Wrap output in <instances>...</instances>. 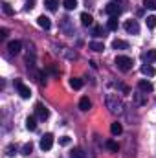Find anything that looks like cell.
Segmentation results:
<instances>
[{
    "mask_svg": "<svg viewBox=\"0 0 156 158\" xmlns=\"http://www.w3.org/2000/svg\"><path fill=\"white\" fill-rule=\"evenodd\" d=\"M105 103H107V109H109L112 114L123 112V101L117 98V94H109L107 99H105Z\"/></svg>",
    "mask_w": 156,
    "mask_h": 158,
    "instance_id": "6da1fadb",
    "label": "cell"
},
{
    "mask_svg": "<svg viewBox=\"0 0 156 158\" xmlns=\"http://www.w3.org/2000/svg\"><path fill=\"white\" fill-rule=\"evenodd\" d=\"M116 66L121 72H129L132 68V59L127 57V55H117L116 57Z\"/></svg>",
    "mask_w": 156,
    "mask_h": 158,
    "instance_id": "7a4b0ae2",
    "label": "cell"
},
{
    "mask_svg": "<svg viewBox=\"0 0 156 158\" xmlns=\"http://www.w3.org/2000/svg\"><path fill=\"white\" fill-rule=\"evenodd\" d=\"M15 88H17V92L20 94V98H24V99H30V98H31V90H30V86H26L20 79H15Z\"/></svg>",
    "mask_w": 156,
    "mask_h": 158,
    "instance_id": "3957f363",
    "label": "cell"
},
{
    "mask_svg": "<svg viewBox=\"0 0 156 158\" xmlns=\"http://www.w3.org/2000/svg\"><path fill=\"white\" fill-rule=\"evenodd\" d=\"M123 28H125V31L127 33H130V35H138L140 33V24H138V20H125V24H123Z\"/></svg>",
    "mask_w": 156,
    "mask_h": 158,
    "instance_id": "277c9868",
    "label": "cell"
},
{
    "mask_svg": "<svg viewBox=\"0 0 156 158\" xmlns=\"http://www.w3.org/2000/svg\"><path fill=\"white\" fill-rule=\"evenodd\" d=\"M53 147V134L51 132H46L42 138H40V149L42 151H50Z\"/></svg>",
    "mask_w": 156,
    "mask_h": 158,
    "instance_id": "5b68a950",
    "label": "cell"
},
{
    "mask_svg": "<svg viewBox=\"0 0 156 158\" xmlns=\"http://www.w3.org/2000/svg\"><path fill=\"white\" fill-rule=\"evenodd\" d=\"M35 116H37V119L44 121V119L50 118V110H48L42 103H35Z\"/></svg>",
    "mask_w": 156,
    "mask_h": 158,
    "instance_id": "8992f818",
    "label": "cell"
},
{
    "mask_svg": "<svg viewBox=\"0 0 156 158\" xmlns=\"http://www.w3.org/2000/svg\"><path fill=\"white\" fill-rule=\"evenodd\" d=\"M103 11H105L107 15H110V17H117V15L121 13V7H119V4H116V2H110V4L105 6Z\"/></svg>",
    "mask_w": 156,
    "mask_h": 158,
    "instance_id": "52a82bcc",
    "label": "cell"
},
{
    "mask_svg": "<svg viewBox=\"0 0 156 158\" xmlns=\"http://www.w3.org/2000/svg\"><path fill=\"white\" fill-rule=\"evenodd\" d=\"M138 88H140V92H143V94H147V92H153V90H154L153 83H151V81H147V79L138 81Z\"/></svg>",
    "mask_w": 156,
    "mask_h": 158,
    "instance_id": "ba28073f",
    "label": "cell"
},
{
    "mask_svg": "<svg viewBox=\"0 0 156 158\" xmlns=\"http://www.w3.org/2000/svg\"><path fill=\"white\" fill-rule=\"evenodd\" d=\"M20 48H22V42L20 40H11L9 44H7V50H9V53H18L20 52Z\"/></svg>",
    "mask_w": 156,
    "mask_h": 158,
    "instance_id": "9c48e42d",
    "label": "cell"
},
{
    "mask_svg": "<svg viewBox=\"0 0 156 158\" xmlns=\"http://www.w3.org/2000/svg\"><path fill=\"white\" fill-rule=\"evenodd\" d=\"M37 24H39L42 30H50L51 28V20L48 17H44V15H40L39 19H37Z\"/></svg>",
    "mask_w": 156,
    "mask_h": 158,
    "instance_id": "30bf717a",
    "label": "cell"
},
{
    "mask_svg": "<svg viewBox=\"0 0 156 158\" xmlns=\"http://www.w3.org/2000/svg\"><path fill=\"white\" fill-rule=\"evenodd\" d=\"M142 74L147 76V77H153V76L156 74V70H154V66H151V64L145 63V64H142Z\"/></svg>",
    "mask_w": 156,
    "mask_h": 158,
    "instance_id": "8fae6325",
    "label": "cell"
},
{
    "mask_svg": "<svg viewBox=\"0 0 156 158\" xmlns=\"http://www.w3.org/2000/svg\"><path fill=\"white\" fill-rule=\"evenodd\" d=\"M112 48L114 50H129V42L121 40V39H116V40H112Z\"/></svg>",
    "mask_w": 156,
    "mask_h": 158,
    "instance_id": "7c38bea8",
    "label": "cell"
},
{
    "mask_svg": "<svg viewBox=\"0 0 156 158\" xmlns=\"http://www.w3.org/2000/svg\"><path fill=\"white\" fill-rule=\"evenodd\" d=\"M132 99H134V103H136V105H145V103H147V98H145L142 92L132 94Z\"/></svg>",
    "mask_w": 156,
    "mask_h": 158,
    "instance_id": "4fadbf2b",
    "label": "cell"
},
{
    "mask_svg": "<svg viewBox=\"0 0 156 158\" xmlns=\"http://www.w3.org/2000/svg\"><path fill=\"white\" fill-rule=\"evenodd\" d=\"M90 107H92V101H90L88 98H81V101H79V109H81L83 112H86V110H90Z\"/></svg>",
    "mask_w": 156,
    "mask_h": 158,
    "instance_id": "5bb4252c",
    "label": "cell"
},
{
    "mask_svg": "<svg viewBox=\"0 0 156 158\" xmlns=\"http://www.w3.org/2000/svg\"><path fill=\"white\" fill-rule=\"evenodd\" d=\"M26 129H28V131H35V129H37V116L26 118Z\"/></svg>",
    "mask_w": 156,
    "mask_h": 158,
    "instance_id": "9a60e30c",
    "label": "cell"
},
{
    "mask_svg": "<svg viewBox=\"0 0 156 158\" xmlns=\"http://www.w3.org/2000/svg\"><path fill=\"white\" fill-rule=\"evenodd\" d=\"M81 24H83V26H92V24H94L92 15H88V13H81Z\"/></svg>",
    "mask_w": 156,
    "mask_h": 158,
    "instance_id": "2e32d148",
    "label": "cell"
},
{
    "mask_svg": "<svg viewBox=\"0 0 156 158\" xmlns=\"http://www.w3.org/2000/svg\"><path fill=\"white\" fill-rule=\"evenodd\" d=\"M143 61H145L147 64H151L153 61H156V52L154 50H149L147 53H143Z\"/></svg>",
    "mask_w": 156,
    "mask_h": 158,
    "instance_id": "e0dca14e",
    "label": "cell"
},
{
    "mask_svg": "<svg viewBox=\"0 0 156 158\" xmlns=\"http://www.w3.org/2000/svg\"><path fill=\"white\" fill-rule=\"evenodd\" d=\"M88 48L94 50V52H103V50H105V44H103V42H97V40H92V42L88 44Z\"/></svg>",
    "mask_w": 156,
    "mask_h": 158,
    "instance_id": "ac0fdd59",
    "label": "cell"
},
{
    "mask_svg": "<svg viewBox=\"0 0 156 158\" xmlns=\"http://www.w3.org/2000/svg\"><path fill=\"white\" fill-rule=\"evenodd\" d=\"M107 30L116 31L117 30V17H110V19H109V22H107Z\"/></svg>",
    "mask_w": 156,
    "mask_h": 158,
    "instance_id": "d6986e66",
    "label": "cell"
},
{
    "mask_svg": "<svg viewBox=\"0 0 156 158\" xmlns=\"http://www.w3.org/2000/svg\"><path fill=\"white\" fill-rule=\"evenodd\" d=\"M110 132H112L114 136H117V134H121V132H123V127H121V123H117V121H114V123L110 125Z\"/></svg>",
    "mask_w": 156,
    "mask_h": 158,
    "instance_id": "ffe728a7",
    "label": "cell"
},
{
    "mask_svg": "<svg viewBox=\"0 0 156 158\" xmlns=\"http://www.w3.org/2000/svg\"><path fill=\"white\" fill-rule=\"evenodd\" d=\"M59 2H61V0H44V6H46L50 11H55L57 6H59Z\"/></svg>",
    "mask_w": 156,
    "mask_h": 158,
    "instance_id": "44dd1931",
    "label": "cell"
},
{
    "mask_svg": "<svg viewBox=\"0 0 156 158\" xmlns=\"http://www.w3.org/2000/svg\"><path fill=\"white\" fill-rule=\"evenodd\" d=\"M63 6H64L68 11H72V9L77 7V0H63Z\"/></svg>",
    "mask_w": 156,
    "mask_h": 158,
    "instance_id": "7402d4cb",
    "label": "cell"
},
{
    "mask_svg": "<svg viewBox=\"0 0 156 158\" xmlns=\"http://www.w3.org/2000/svg\"><path fill=\"white\" fill-rule=\"evenodd\" d=\"M70 85H72V88L79 90V88L83 86V79H79V77H72V79H70Z\"/></svg>",
    "mask_w": 156,
    "mask_h": 158,
    "instance_id": "603a6c76",
    "label": "cell"
},
{
    "mask_svg": "<svg viewBox=\"0 0 156 158\" xmlns=\"http://www.w3.org/2000/svg\"><path fill=\"white\" fill-rule=\"evenodd\" d=\"M70 158H84V153H83V149L76 147V149L70 153Z\"/></svg>",
    "mask_w": 156,
    "mask_h": 158,
    "instance_id": "cb8c5ba5",
    "label": "cell"
},
{
    "mask_svg": "<svg viewBox=\"0 0 156 158\" xmlns=\"http://www.w3.org/2000/svg\"><path fill=\"white\" fill-rule=\"evenodd\" d=\"M145 22H147V28H151V30H154V26H156V17H154V15H149Z\"/></svg>",
    "mask_w": 156,
    "mask_h": 158,
    "instance_id": "d4e9b609",
    "label": "cell"
},
{
    "mask_svg": "<svg viewBox=\"0 0 156 158\" xmlns=\"http://www.w3.org/2000/svg\"><path fill=\"white\" fill-rule=\"evenodd\" d=\"M92 35H94V37H103V35H105V30H103L101 26H96L94 31H92Z\"/></svg>",
    "mask_w": 156,
    "mask_h": 158,
    "instance_id": "484cf974",
    "label": "cell"
},
{
    "mask_svg": "<svg viewBox=\"0 0 156 158\" xmlns=\"http://www.w3.org/2000/svg\"><path fill=\"white\" fill-rule=\"evenodd\" d=\"M107 147H109L110 151H114V153H117V149H119V145H117L114 140H109V142H107Z\"/></svg>",
    "mask_w": 156,
    "mask_h": 158,
    "instance_id": "4316f807",
    "label": "cell"
},
{
    "mask_svg": "<svg viewBox=\"0 0 156 158\" xmlns=\"http://www.w3.org/2000/svg\"><path fill=\"white\" fill-rule=\"evenodd\" d=\"M2 9H4V13H6V15H13V13H15V11H13V7H11L7 2H4V4H2Z\"/></svg>",
    "mask_w": 156,
    "mask_h": 158,
    "instance_id": "83f0119b",
    "label": "cell"
},
{
    "mask_svg": "<svg viewBox=\"0 0 156 158\" xmlns=\"http://www.w3.org/2000/svg\"><path fill=\"white\" fill-rule=\"evenodd\" d=\"M31 151H33V143H31V142H30V143H26V145L22 147V155H30Z\"/></svg>",
    "mask_w": 156,
    "mask_h": 158,
    "instance_id": "f1b7e54d",
    "label": "cell"
},
{
    "mask_svg": "<svg viewBox=\"0 0 156 158\" xmlns=\"http://www.w3.org/2000/svg\"><path fill=\"white\" fill-rule=\"evenodd\" d=\"M143 6L149 9H156V0H143Z\"/></svg>",
    "mask_w": 156,
    "mask_h": 158,
    "instance_id": "f546056e",
    "label": "cell"
},
{
    "mask_svg": "<svg viewBox=\"0 0 156 158\" xmlns=\"http://www.w3.org/2000/svg\"><path fill=\"white\" fill-rule=\"evenodd\" d=\"M70 142H72V140H70V136H61V138H59V143H61V145H64V147H66V145H70Z\"/></svg>",
    "mask_w": 156,
    "mask_h": 158,
    "instance_id": "4dcf8cb0",
    "label": "cell"
},
{
    "mask_svg": "<svg viewBox=\"0 0 156 158\" xmlns=\"http://www.w3.org/2000/svg\"><path fill=\"white\" fill-rule=\"evenodd\" d=\"M6 151H7V153H6V155H7V156H13V155H15V153H17V147H15V145H9V147H7V149H6Z\"/></svg>",
    "mask_w": 156,
    "mask_h": 158,
    "instance_id": "1f68e13d",
    "label": "cell"
},
{
    "mask_svg": "<svg viewBox=\"0 0 156 158\" xmlns=\"http://www.w3.org/2000/svg\"><path fill=\"white\" fill-rule=\"evenodd\" d=\"M6 37H7V30L2 28V30H0V39H6Z\"/></svg>",
    "mask_w": 156,
    "mask_h": 158,
    "instance_id": "d6a6232c",
    "label": "cell"
}]
</instances>
